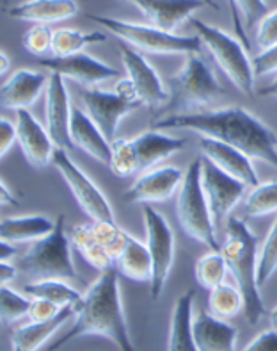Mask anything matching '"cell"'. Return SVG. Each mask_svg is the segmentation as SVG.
<instances>
[{"instance_id": "41", "label": "cell", "mask_w": 277, "mask_h": 351, "mask_svg": "<svg viewBox=\"0 0 277 351\" xmlns=\"http://www.w3.org/2000/svg\"><path fill=\"white\" fill-rule=\"evenodd\" d=\"M240 13L246 18V27L252 29L265 14H269V5L265 0H235Z\"/></svg>"}, {"instance_id": "43", "label": "cell", "mask_w": 277, "mask_h": 351, "mask_svg": "<svg viewBox=\"0 0 277 351\" xmlns=\"http://www.w3.org/2000/svg\"><path fill=\"white\" fill-rule=\"evenodd\" d=\"M252 66H254L256 77L267 75V73L277 71V45H274L270 49L258 53V56L252 59Z\"/></svg>"}, {"instance_id": "6", "label": "cell", "mask_w": 277, "mask_h": 351, "mask_svg": "<svg viewBox=\"0 0 277 351\" xmlns=\"http://www.w3.org/2000/svg\"><path fill=\"white\" fill-rule=\"evenodd\" d=\"M64 214H59L55 227L49 236L41 237L29 248L20 261V269L36 280L43 278H61L71 280L77 278L75 264L71 261V239L64 227Z\"/></svg>"}, {"instance_id": "38", "label": "cell", "mask_w": 277, "mask_h": 351, "mask_svg": "<svg viewBox=\"0 0 277 351\" xmlns=\"http://www.w3.org/2000/svg\"><path fill=\"white\" fill-rule=\"evenodd\" d=\"M92 228H94L98 241L105 246L107 252L116 261L119 254H121V250L124 248V243H127L128 237L127 232L121 227H118L116 221H92Z\"/></svg>"}, {"instance_id": "9", "label": "cell", "mask_w": 277, "mask_h": 351, "mask_svg": "<svg viewBox=\"0 0 277 351\" xmlns=\"http://www.w3.org/2000/svg\"><path fill=\"white\" fill-rule=\"evenodd\" d=\"M142 218L146 227V245L150 250L153 261V276L150 282L151 298L159 300L168 284L169 273L174 258V232L163 214L151 207L150 204L142 205Z\"/></svg>"}, {"instance_id": "30", "label": "cell", "mask_w": 277, "mask_h": 351, "mask_svg": "<svg viewBox=\"0 0 277 351\" xmlns=\"http://www.w3.org/2000/svg\"><path fill=\"white\" fill-rule=\"evenodd\" d=\"M23 291L31 298H47L50 302H55L61 307L75 305L82 298V294L75 287L68 285L61 278H43V280L31 282L23 287Z\"/></svg>"}, {"instance_id": "14", "label": "cell", "mask_w": 277, "mask_h": 351, "mask_svg": "<svg viewBox=\"0 0 277 351\" xmlns=\"http://www.w3.org/2000/svg\"><path fill=\"white\" fill-rule=\"evenodd\" d=\"M185 173L174 166L151 168L137 178L124 193V200L130 204H160L169 200L183 184Z\"/></svg>"}, {"instance_id": "16", "label": "cell", "mask_w": 277, "mask_h": 351, "mask_svg": "<svg viewBox=\"0 0 277 351\" xmlns=\"http://www.w3.org/2000/svg\"><path fill=\"white\" fill-rule=\"evenodd\" d=\"M40 64L50 71H57L64 79L75 80L80 86H89V88L100 84L103 80L114 79L119 73L107 62L94 59L84 52L66 56V58H55V56L50 59L41 58Z\"/></svg>"}, {"instance_id": "24", "label": "cell", "mask_w": 277, "mask_h": 351, "mask_svg": "<svg viewBox=\"0 0 277 351\" xmlns=\"http://www.w3.org/2000/svg\"><path fill=\"white\" fill-rule=\"evenodd\" d=\"M8 13L22 22L49 25L73 18L79 13V5L75 0H25L13 5Z\"/></svg>"}, {"instance_id": "33", "label": "cell", "mask_w": 277, "mask_h": 351, "mask_svg": "<svg viewBox=\"0 0 277 351\" xmlns=\"http://www.w3.org/2000/svg\"><path fill=\"white\" fill-rule=\"evenodd\" d=\"M208 307H210L211 314L219 317H224V319L235 317L243 311V296L238 287L222 282L210 291Z\"/></svg>"}, {"instance_id": "40", "label": "cell", "mask_w": 277, "mask_h": 351, "mask_svg": "<svg viewBox=\"0 0 277 351\" xmlns=\"http://www.w3.org/2000/svg\"><path fill=\"white\" fill-rule=\"evenodd\" d=\"M256 45L258 49L263 50L270 49L277 45V9L272 13L265 14L261 22L258 23V31H256Z\"/></svg>"}, {"instance_id": "37", "label": "cell", "mask_w": 277, "mask_h": 351, "mask_svg": "<svg viewBox=\"0 0 277 351\" xmlns=\"http://www.w3.org/2000/svg\"><path fill=\"white\" fill-rule=\"evenodd\" d=\"M31 296L25 298L16 291L9 289V285H2L0 289V312H2V323L11 325L14 321L22 319L23 316H29L31 311Z\"/></svg>"}, {"instance_id": "1", "label": "cell", "mask_w": 277, "mask_h": 351, "mask_svg": "<svg viewBox=\"0 0 277 351\" xmlns=\"http://www.w3.org/2000/svg\"><path fill=\"white\" fill-rule=\"evenodd\" d=\"M151 129L192 130L199 136H208V138L233 145L246 152L251 159L263 160L277 169L276 132L243 107L166 114L160 116L159 120H153Z\"/></svg>"}, {"instance_id": "17", "label": "cell", "mask_w": 277, "mask_h": 351, "mask_svg": "<svg viewBox=\"0 0 277 351\" xmlns=\"http://www.w3.org/2000/svg\"><path fill=\"white\" fill-rule=\"evenodd\" d=\"M16 141L27 162L34 168L49 166L53 159V152L57 148L49 129H44L29 109L16 111Z\"/></svg>"}, {"instance_id": "26", "label": "cell", "mask_w": 277, "mask_h": 351, "mask_svg": "<svg viewBox=\"0 0 277 351\" xmlns=\"http://www.w3.org/2000/svg\"><path fill=\"white\" fill-rule=\"evenodd\" d=\"M194 298L196 291L190 289L176 300L169 325V351H198L194 341Z\"/></svg>"}, {"instance_id": "11", "label": "cell", "mask_w": 277, "mask_h": 351, "mask_svg": "<svg viewBox=\"0 0 277 351\" xmlns=\"http://www.w3.org/2000/svg\"><path fill=\"white\" fill-rule=\"evenodd\" d=\"M201 182L213 216V223L219 230L220 227H226L229 214L237 207L238 202L242 200L247 186L233 175L222 171L207 157H202Z\"/></svg>"}, {"instance_id": "39", "label": "cell", "mask_w": 277, "mask_h": 351, "mask_svg": "<svg viewBox=\"0 0 277 351\" xmlns=\"http://www.w3.org/2000/svg\"><path fill=\"white\" fill-rule=\"evenodd\" d=\"M52 41L53 31L44 23H34V27H31L22 38L23 49L36 58H44L47 53L52 52Z\"/></svg>"}, {"instance_id": "35", "label": "cell", "mask_w": 277, "mask_h": 351, "mask_svg": "<svg viewBox=\"0 0 277 351\" xmlns=\"http://www.w3.org/2000/svg\"><path fill=\"white\" fill-rule=\"evenodd\" d=\"M109 168L119 178L130 177L139 171V157H137L133 139L116 138L112 141V157H110Z\"/></svg>"}, {"instance_id": "27", "label": "cell", "mask_w": 277, "mask_h": 351, "mask_svg": "<svg viewBox=\"0 0 277 351\" xmlns=\"http://www.w3.org/2000/svg\"><path fill=\"white\" fill-rule=\"evenodd\" d=\"M116 267L121 275H124L130 280L150 284L151 276H153V261H151L148 245L128 234L124 248L116 258Z\"/></svg>"}, {"instance_id": "31", "label": "cell", "mask_w": 277, "mask_h": 351, "mask_svg": "<svg viewBox=\"0 0 277 351\" xmlns=\"http://www.w3.org/2000/svg\"><path fill=\"white\" fill-rule=\"evenodd\" d=\"M107 41L103 32H82L77 29H55L53 31L52 53L55 58H66L73 53H80L85 47Z\"/></svg>"}, {"instance_id": "21", "label": "cell", "mask_w": 277, "mask_h": 351, "mask_svg": "<svg viewBox=\"0 0 277 351\" xmlns=\"http://www.w3.org/2000/svg\"><path fill=\"white\" fill-rule=\"evenodd\" d=\"M238 332L224 317H219L205 308L194 316V341L198 351H233L237 348Z\"/></svg>"}, {"instance_id": "2", "label": "cell", "mask_w": 277, "mask_h": 351, "mask_svg": "<svg viewBox=\"0 0 277 351\" xmlns=\"http://www.w3.org/2000/svg\"><path fill=\"white\" fill-rule=\"evenodd\" d=\"M85 335L107 337L123 351L135 350L124 316L118 267L112 266L101 271L88 293L82 294L80 302L75 303V323L70 332H66L61 339H57V343L50 346V350H59L73 339L85 337Z\"/></svg>"}, {"instance_id": "4", "label": "cell", "mask_w": 277, "mask_h": 351, "mask_svg": "<svg viewBox=\"0 0 277 351\" xmlns=\"http://www.w3.org/2000/svg\"><path fill=\"white\" fill-rule=\"evenodd\" d=\"M222 93L224 88L213 75L207 59L202 58L201 52H190L187 53L183 68L171 79L169 100L160 111V116L201 109L215 102Z\"/></svg>"}, {"instance_id": "46", "label": "cell", "mask_w": 277, "mask_h": 351, "mask_svg": "<svg viewBox=\"0 0 277 351\" xmlns=\"http://www.w3.org/2000/svg\"><path fill=\"white\" fill-rule=\"evenodd\" d=\"M226 2H228L229 14H231V22H233V29L235 32H237L238 40L242 41V45L246 47V49H249V40H247L246 27L242 25V13H240V9H238L235 0H226Z\"/></svg>"}, {"instance_id": "45", "label": "cell", "mask_w": 277, "mask_h": 351, "mask_svg": "<svg viewBox=\"0 0 277 351\" xmlns=\"http://www.w3.org/2000/svg\"><path fill=\"white\" fill-rule=\"evenodd\" d=\"M14 139H16V125L2 118L0 120V157H5L9 148L14 145Z\"/></svg>"}, {"instance_id": "29", "label": "cell", "mask_w": 277, "mask_h": 351, "mask_svg": "<svg viewBox=\"0 0 277 351\" xmlns=\"http://www.w3.org/2000/svg\"><path fill=\"white\" fill-rule=\"evenodd\" d=\"M71 245L79 250V254L91 264L96 271H105L114 266V257L107 252V248L98 241L92 225H79L70 232Z\"/></svg>"}, {"instance_id": "5", "label": "cell", "mask_w": 277, "mask_h": 351, "mask_svg": "<svg viewBox=\"0 0 277 351\" xmlns=\"http://www.w3.org/2000/svg\"><path fill=\"white\" fill-rule=\"evenodd\" d=\"M202 157L194 159L185 171L181 187L178 189L176 216L187 236L207 245L210 250H220L215 236V223L201 182Z\"/></svg>"}, {"instance_id": "10", "label": "cell", "mask_w": 277, "mask_h": 351, "mask_svg": "<svg viewBox=\"0 0 277 351\" xmlns=\"http://www.w3.org/2000/svg\"><path fill=\"white\" fill-rule=\"evenodd\" d=\"M52 165L55 166V169L64 178V182L70 187L71 195L75 196L77 204L91 218V221H116L114 210L110 207L107 196L77 166L75 160L68 156L66 148H55Z\"/></svg>"}, {"instance_id": "34", "label": "cell", "mask_w": 277, "mask_h": 351, "mask_svg": "<svg viewBox=\"0 0 277 351\" xmlns=\"http://www.w3.org/2000/svg\"><path fill=\"white\" fill-rule=\"evenodd\" d=\"M246 214L249 218H261L277 213V180L258 184L246 198Z\"/></svg>"}, {"instance_id": "48", "label": "cell", "mask_w": 277, "mask_h": 351, "mask_svg": "<svg viewBox=\"0 0 277 351\" xmlns=\"http://www.w3.org/2000/svg\"><path fill=\"white\" fill-rule=\"evenodd\" d=\"M16 278V266L9 264V261H0V284L9 285V282Z\"/></svg>"}, {"instance_id": "25", "label": "cell", "mask_w": 277, "mask_h": 351, "mask_svg": "<svg viewBox=\"0 0 277 351\" xmlns=\"http://www.w3.org/2000/svg\"><path fill=\"white\" fill-rule=\"evenodd\" d=\"M137 157H139V171H148L157 168L163 159L174 156L183 150L185 141L181 138H172L160 130H148L133 138Z\"/></svg>"}, {"instance_id": "36", "label": "cell", "mask_w": 277, "mask_h": 351, "mask_svg": "<svg viewBox=\"0 0 277 351\" xmlns=\"http://www.w3.org/2000/svg\"><path fill=\"white\" fill-rule=\"evenodd\" d=\"M277 271V218L258 252V284L263 287Z\"/></svg>"}, {"instance_id": "7", "label": "cell", "mask_w": 277, "mask_h": 351, "mask_svg": "<svg viewBox=\"0 0 277 351\" xmlns=\"http://www.w3.org/2000/svg\"><path fill=\"white\" fill-rule=\"evenodd\" d=\"M190 23L198 31L199 40L210 50L219 68L233 82L235 88L247 97H252L254 95L256 73L242 41L235 40L233 36L226 34L222 29L202 22L199 18L190 16Z\"/></svg>"}, {"instance_id": "42", "label": "cell", "mask_w": 277, "mask_h": 351, "mask_svg": "<svg viewBox=\"0 0 277 351\" xmlns=\"http://www.w3.org/2000/svg\"><path fill=\"white\" fill-rule=\"evenodd\" d=\"M61 308V305H57L55 302H50L47 298H32L29 317H31V321L50 319V317L57 316Z\"/></svg>"}, {"instance_id": "12", "label": "cell", "mask_w": 277, "mask_h": 351, "mask_svg": "<svg viewBox=\"0 0 277 351\" xmlns=\"http://www.w3.org/2000/svg\"><path fill=\"white\" fill-rule=\"evenodd\" d=\"M77 95L80 98V104L84 107V111L91 116V120L100 127L107 139L110 143L116 139L119 121L123 120L128 112H132L137 104L124 102L123 98L118 97V93L103 91L94 86H80L77 89Z\"/></svg>"}, {"instance_id": "47", "label": "cell", "mask_w": 277, "mask_h": 351, "mask_svg": "<svg viewBox=\"0 0 277 351\" xmlns=\"http://www.w3.org/2000/svg\"><path fill=\"white\" fill-rule=\"evenodd\" d=\"M116 93H118V97H121L124 100V102H130V104H141V100H139V93H137L135 86H133V82L130 79H121L118 80V84H116Z\"/></svg>"}, {"instance_id": "53", "label": "cell", "mask_w": 277, "mask_h": 351, "mask_svg": "<svg viewBox=\"0 0 277 351\" xmlns=\"http://www.w3.org/2000/svg\"><path fill=\"white\" fill-rule=\"evenodd\" d=\"M269 321H270V326L277 330V307L269 312Z\"/></svg>"}, {"instance_id": "20", "label": "cell", "mask_w": 277, "mask_h": 351, "mask_svg": "<svg viewBox=\"0 0 277 351\" xmlns=\"http://www.w3.org/2000/svg\"><path fill=\"white\" fill-rule=\"evenodd\" d=\"M70 134L73 147L91 156L101 165L109 166L112 157V143L103 136L100 127L91 120V116L80 107H71Z\"/></svg>"}, {"instance_id": "19", "label": "cell", "mask_w": 277, "mask_h": 351, "mask_svg": "<svg viewBox=\"0 0 277 351\" xmlns=\"http://www.w3.org/2000/svg\"><path fill=\"white\" fill-rule=\"evenodd\" d=\"M135 5L157 29L172 32L190 20L194 11L205 5L202 0H127Z\"/></svg>"}, {"instance_id": "3", "label": "cell", "mask_w": 277, "mask_h": 351, "mask_svg": "<svg viewBox=\"0 0 277 351\" xmlns=\"http://www.w3.org/2000/svg\"><path fill=\"white\" fill-rule=\"evenodd\" d=\"M229 273L243 296V314L251 325L265 316V305L258 284V237L246 221L229 216L226 221V241L220 245Z\"/></svg>"}, {"instance_id": "44", "label": "cell", "mask_w": 277, "mask_h": 351, "mask_svg": "<svg viewBox=\"0 0 277 351\" xmlns=\"http://www.w3.org/2000/svg\"><path fill=\"white\" fill-rule=\"evenodd\" d=\"M246 351H277V330L270 328L261 332L243 348Z\"/></svg>"}, {"instance_id": "8", "label": "cell", "mask_w": 277, "mask_h": 351, "mask_svg": "<svg viewBox=\"0 0 277 351\" xmlns=\"http://www.w3.org/2000/svg\"><path fill=\"white\" fill-rule=\"evenodd\" d=\"M89 20L110 31L124 43L132 45L142 52L150 53H190L201 52L202 41L199 36H178L174 32L162 31L153 25H141L119 20L112 16H98V14H88Z\"/></svg>"}, {"instance_id": "54", "label": "cell", "mask_w": 277, "mask_h": 351, "mask_svg": "<svg viewBox=\"0 0 277 351\" xmlns=\"http://www.w3.org/2000/svg\"><path fill=\"white\" fill-rule=\"evenodd\" d=\"M202 2H205V5H207V8H210V9H215V11H219V4H217V2H213V0H202Z\"/></svg>"}, {"instance_id": "51", "label": "cell", "mask_w": 277, "mask_h": 351, "mask_svg": "<svg viewBox=\"0 0 277 351\" xmlns=\"http://www.w3.org/2000/svg\"><path fill=\"white\" fill-rule=\"evenodd\" d=\"M260 97H270V98H277V77L276 79L272 80V82H270L269 86H267V88H263V89H260Z\"/></svg>"}, {"instance_id": "28", "label": "cell", "mask_w": 277, "mask_h": 351, "mask_svg": "<svg viewBox=\"0 0 277 351\" xmlns=\"http://www.w3.org/2000/svg\"><path fill=\"white\" fill-rule=\"evenodd\" d=\"M55 227V221H52L47 216L41 214H32V216H20V218H4L0 223V239L9 241V243H31L41 237L49 236Z\"/></svg>"}, {"instance_id": "32", "label": "cell", "mask_w": 277, "mask_h": 351, "mask_svg": "<svg viewBox=\"0 0 277 351\" xmlns=\"http://www.w3.org/2000/svg\"><path fill=\"white\" fill-rule=\"evenodd\" d=\"M228 271V264H226V258L220 250H211L210 254L202 255L194 267L196 282L208 291L222 284Z\"/></svg>"}, {"instance_id": "50", "label": "cell", "mask_w": 277, "mask_h": 351, "mask_svg": "<svg viewBox=\"0 0 277 351\" xmlns=\"http://www.w3.org/2000/svg\"><path fill=\"white\" fill-rule=\"evenodd\" d=\"M0 202L2 204H11V205H18L16 202V196L11 195V191H9V187L5 186V182L0 184Z\"/></svg>"}, {"instance_id": "49", "label": "cell", "mask_w": 277, "mask_h": 351, "mask_svg": "<svg viewBox=\"0 0 277 351\" xmlns=\"http://www.w3.org/2000/svg\"><path fill=\"white\" fill-rule=\"evenodd\" d=\"M16 255V248H14L13 243L9 241H0V261H9V258H14Z\"/></svg>"}, {"instance_id": "22", "label": "cell", "mask_w": 277, "mask_h": 351, "mask_svg": "<svg viewBox=\"0 0 277 351\" xmlns=\"http://www.w3.org/2000/svg\"><path fill=\"white\" fill-rule=\"evenodd\" d=\"M44 73L34 70H18L9 77L0 89V100L5 109H29L43 93V88L49 84Z\"/></svg>"}, {"instance_id": "13", "label": "cell", "mask_w": 277, "mask_h": 351, "mask_svg": "<svg viewBox=\"0 0 277 351\" xmlns=\"http://www.w3.org/2000/svg\"><path fill=\"white\" fill-rule=\"evenodd\" d=\"M121 61H123L127 77L135 86L137 93H139V100L142 104H146L153 111H157V109L168 104L169 91L163 86L157 70L146 61L141 52H137V50L123 45L121 47Z\"/></svg>"}, {"instance_id": "52", "label": "cell", "mask_w": 277, "mask_h": 351, "mask_svg": "<svg viewBox=\"0 0 277 351\" xmlns=\"http://www.w3.org/2000/svg\"><path fill=\"white\" fill-rule=\"evenodd\" d=\"M9 70V59L4 52L0 53V73H5Z\"/></svg>"}, {"instance_id": "18", "label": "cell", "mask_w": 277, "mask_h": 351, "mask_svg": "<svg viewBox=\"0 0 277 351\" xmlns=\"http://www.w3.org/2000/svg\"><path fill=\"white\" fill-rule=\"evenodd\" d=\"M198 145L202 157H207L208 160L219 166L226 173L233 175L235 178L242 180L247 187H254L260 184L252 159L247 156L246 152L233 147V145L219 141V139L208 138V136H201Z\"/></svg>"}, {"instance_id": "15", "label": "cell", "mask_w": 277, "mask_h": 351, "mask_svg": "<svg viewBox=\"0 0 277 351\" xmlns=\"http://www.w3.org/2000/svg\"><path fill=\"white\" fill-rule=\"evenodd\" d=\"M71 104L64 77L57 71H50L47 84V129L57 148H75L71 141Z\"/></svg>"}, {"instance_id": "23", "label": "cell", "mask_w": 277, "mask_h": 351, "mask_svg": "<svg viewBox=\"0 0 277 351\" xmlns=\"http://www.w3.org/2000/svg\"><path fill=\"white\" fill-rule=\"evenodd\" d=\"M71 316H75V305H66L59 311L57 316L44 321H31L29 325L13 330L11 334V350L36 351L40 350L57 330L66 325Z\"/></svg>"}]
</instances>
